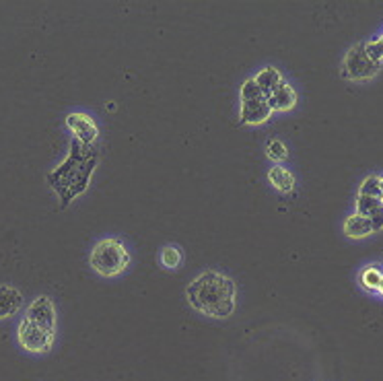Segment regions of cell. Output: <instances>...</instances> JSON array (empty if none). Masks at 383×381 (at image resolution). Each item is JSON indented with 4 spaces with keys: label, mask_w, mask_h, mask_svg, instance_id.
<instances>
[{
    "label": "cell",
    "mask_w": 383,
    "mask_h": 381,
    "mask_svg": "<svg viewBox=\"0 0 383 381\" xmlns=\"http://www.w3.org/2000/svg\"><path fill=\"white\" fill-rule=\"evenodd\" d=\"M377 290L383 295V279H382V283H380V286H377Z\"/></svg>",
    "instance_id": "obj_21"
},
{
    "label": "cell",
    "mask_w": 383,
    "mask_h": 381,
    "mask_svg": "<svg viewBox=\"0 0 383 381\" xmlns=\"http://www.w3.org/2000/svg\"><path fill=\"white\" fill-rule=\"evenodd\" d=\"M27 320L46 328L49 332H54L56 328V309H54V303L49 297H38L29 309H27Z\"/></svg>",
    "instance_id": "obj_8"
},
{
    "label": "cell",
    "mask_w": 383,
    "mask_h": 381,
    "mask_svg": "<svg viewBox=\"0 0 383 381\" xmlns=\"http://www.w3.org/2000/svg\"><path fill=\"white\" fill-rule=\"evenodd\" d=\"M272 116V109L268 105V97L264 95L253 79H247L241 85V122L243 124H264Z\"/></svg>",
    "instance_id": "obj_4"
},
{
    "label": "cell",
    "mask_w": 383,
    "mask_h": 381,
    "mask_svg": "<svg viewBox=\"0 0 383 381\" xmlns=\"http://www.w3.org/2000/svg\"><path fill=\"white\" fill-rule=\"evenodd\" d=\"M99 161V148L95 144H83L72 139L68 157L60 167L48 173V184L60 196V208H66L77 196L89 188L91 176Z\"/></svg>",
    "instance_id": "obj_1"
},
{
    "label": "cell",
    "mask_w": 383,
    "mask_h": 381,
    "mask_svg": "<svg viewBox=\"0 0 383 381\" xmlns=\"http://www.w3.org/2000/svg\"><path fill=\"white\" fill-rule=\"evenodd\" d=\"M19 344L29 352H46L54 344V332L29 322L27 318L19 326Z\"/></svg>",
    "instance_id": "obj_6"
},
{
    "label": "cell",
    "mask_w": 383,
    "mask_h": 381,
    "mask_svg": "<svg viewBox=\"0 0 383 381\" xmlns=\"http://www.w3.org/2000/svg\"><path fill=\"white\" fill-rule=\"evenodd\" d=\"M380 186H382V200H383V176H380Z\"/></svg>",
    "instance_id": "obj_20"
},
{
    "label": "cell",
    "mask_w": 383,
    "mask_h": 381,
    "mask_svg": "<svg viewBox=\"0 0 383 381\" xmlns=\"http://www.w3.org/2000/svg\"><path fill=\"white\" fill-rule=\"evenodd\" d=\"M357 215L369 219L375 227V233L383 229V200L371 196H357Z\"/></svg>",
    "instance_id": "obj_9"
},
{
    "label": "cell",
    "mask_w": 383,
    "mask_h": 381,
    "mask_svg": "<svg viewBox=\"0 0 383 381\" xmlns=\"http://www.w3.org/2000/svg\"><path fill=\"white\" fill-rule=\"evenodd\" d=\"M268 180L270 184L283 194H288V192L295 190V176L285 169V167H270L268 171Z\"/></svg>",
    "instance_id": "obj_14"
},
{
    "label": "cell",
    "mask_w": 383,
    "mask_h": 381,
    "mask_svg": "<svg viewBox=\"0 0 383 381\" xmlns=\"http://www.w3.org/2000/svg\"><path fill=\"white\" fill-rule=\"evenodd\" d=\"M266 155H268L272 161H285L288 157V150L283 141L272 139V141H268V144H266Z\"/></svg>",
    "instance_id": "obj_17"
},
{
    "label": "cell",
    "mask_w": 383,
    "mask_h": 381,
    "mask_svg": "<svg viewBox=\"0 0 383 381\" xmlns=\"http://www.w3.org/2000/svg\"><path fill=\"white\" fill-rule=\"evenodd\" d=\"M66 126L68 130L75 134V139L83 144H95L97 137H99V130H97L95 122L87 116V114H68L66 116Z\"/></svg>",
    "instance_id": "obj_7"
},
{
    "label": "cell",
    "mask_w": 383,
    "mask_h": 381,
    "mask_svg": "<svg viewBox=\"0 0 383 381\" xmlns=\"http://www.w3.org/2000/svg\"><path fill=\"white\" fill-rule=\"evenodd\" d=\"M91 266L101 277H118L130 266V254L118 239H101L91 251Z\"/></svg>",
    "instance_id": "obj_3"
},
{
    "label": "cell",
    "mask_w": 383,
    "mask_h": 381,
    "mask_svg": "<svg viewBox=\"0 0 383 381\" xmlns=\"http://www.w3.org/2000/svg\"><path fill=\"white\" fill-rule=\"evenodd\" d=\"M23 305V295L15 286H0V320L15 316Z\"/></svg>",
    "instance_id": "obj_12"
},
{
    "label": "cell",
    "mask_w": 383,
    "mask_h": 381,
    "mask_svg": "<svg viewBox=\"0 0 383 381\" xmlns=\"http://www.w3.org/2000/svg\"><path fill=\"white\" fill-rule=\"evenodd\" d=\"M382 279L383 274L377 268H367V270H363V274H361V285L365 286V288H369V290H377Z\"/></svg>",
    "instance_id": "obj_18"
},
{
    "label": "cell",
    "mask_w": 383,
    "mask_h": 381,
    "mask_svg": "<svg viewBox=\"0 0 383 381\" xmlns=\"http://www.w3.org/2000/svg\"><path fill=\"white\" fill-rule=\"evenodd\" d=\"M375 233V227L369 219L361 217V215H350L346 221H344V235L350 239H363L369 238Z\"/></svg>",
    "instance_id": "obj_11"
},
{
    "label": "cell",
    "mask_w": 383,
    "mask_h": 381,
    "mask_svg": "<svg viewBox=\"0 0 383 381\" xmlns=\"http://www.w3.org/2000/svg\"><path fill=\"white\" fill-rule=\"evenodd\" d=\"M380 68H382V64L373 62L367 56L365 44H357L348 49V54L344 58L342 75L346 79H352V81H367V79H373L380 72Z\"/></svg>",
    "instance_id": "obj_5"
},
{
    "label": "cell",
    "mask_w": 383,
    "mask_h": 381,
    "mask_svg": "<svg viewBox=\"0 0 383 381\" xmlns=\"http://www.w3.org/2000/svg\"><path fill=\"white\" fill-rule=\"evenodd\" d=\"M268 105H270L272 111H288V109H292L297 105V93H295V89L288 85L287 81H283L276 87V91L268 97Z\"/></svg>",
    "instance_id": "obj_10"
},
{
    "label": "cell",
    "mask_w": 383,
    "mask_h": 381,
    "mask_svg": "<svg viewBox=\"0 0 383 381\" xmlns=\"http://www.w3.org/2000/svg\"><path fill=\"white\" fill-rule=\"evenodd\" d=\"M190 305L208 318H229L235 311V283L219 272H202L186 290Z\"/></svg>",
    "instance_id": "obj_2"
},
{
    "label": "cell",
    "mask_w": 383,
    "mask_h": 381,
    "mask_svg": "<svg viewBox=\"0 0 383 381\" xmlns=\"http://www.w3.org/2000/svg\"><path fill=\"white\" fill-rule=\"evenodd\" d=\"M365 52H367V56H369L373 62L382 64L383 62V38L375 40V42H371V44H365Z\"/></svg>",
    "instance_id": "obj_19"
},
{
    "label": "cell",
    "mask_w": 383,
    "mask_h": 381,
    "mask_svg": "<svg viewBox=\"0 0 383 381\" xmlns=\"http://www.w3.org/2000/svg\"><path fill=\"white\" fill-rule=\"evenodd\" d=\"M161 262H163V266H167V268H178L180 262H182L180 247H175V245L163 247V251H161Z\"/></svg>",
    "instance_id": "obj_16"
},
{
    "label": "cell",
    "mask_w": 383,
    "mask_h": 381,
    "mask_svg": "<svg viewBox=\"0 0 383 381\" xmlns=\"http://www.w3.org/2000/svg\"><path fill=\"white\" fill-rule=\"evenodd\" d=\"M253 81H256L258 89H260L264 95L270 97L274 91H276V87H279L285 79H283V75H281V70H279V68L268 66V68H262V70L253 77Z\"/></svg>",
    "instance_id": "obj_13"
},
{
    "label": "cell",
    "mask_w": 383,
    "mask_h": 381,
    "mask_svg": "<svg viewBox=\"0 0 383 381\" xmlns=\"http://www.w3.org/2000/svg\"><path fill=\"white\" fill-rule=\"evenodd\" d=\"M359 196H371V198H382V186H380V176H369L363 180Z\"/></svg>",
    "instance_id": "obj_15"
}]
</instances>
